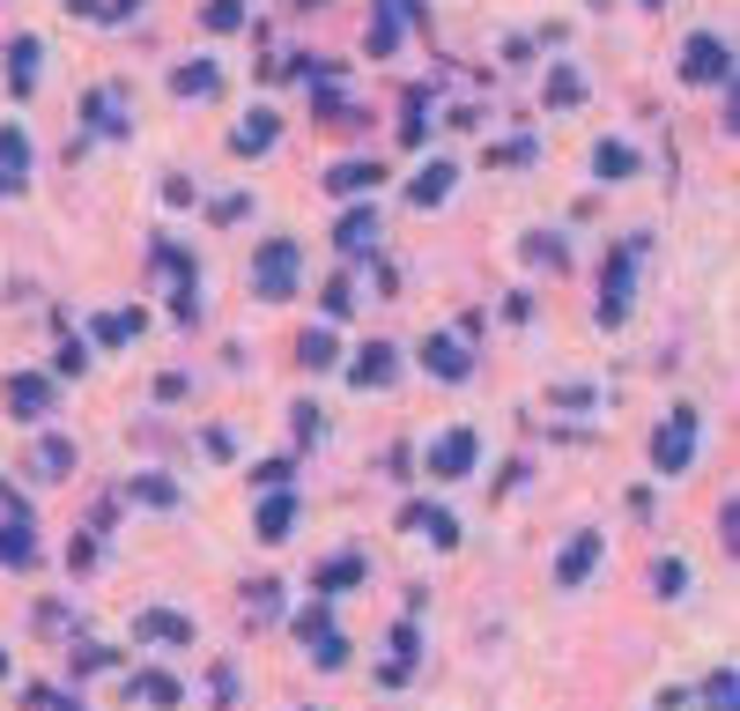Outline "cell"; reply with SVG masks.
Here are the masks:
<instances>
[{
  "instance_id": "obj_1",
  "label": "cell",
  "mask_w": 740,
  "mask_h": 711,
  "mask_svg": "<svg viewBox=\"0 0 740 711\" xmlns=\"http://www.w3.org/2000/svg\"><path fill=\"white\" fill-rule=\"evenodd\" d=\"M252 290L267 296V304H282V296L296 290V245H289V238H267V245H259V259H252Z\"/></svg>"
},
{
  "instance_id": "obj_2",
  "label": "cell",
  "mask_w": 740,
  "mask_h": 711,
  "mask_svg": "<svg viewBox=\"0 0 740 711\" xmlns=\"http://www.w3.org/2000/svg\"><path fill=\"white\" fill-rule=\"evenodd\" d=\"M689 460H697V408H674V422L659 430V445H652V467L659 474H681Z\"/></svg>"
},
{
  "instance_id": "obj_3",
  "label": "cell",
  "mask_w": 740,
  "mask_h": 711,
  "mask_svg": "<svg viewBox=\"0 0 740 711\" xmlns=\"http://www.w3.org/2000/svg\"><path fill=\"white\" fill-rule=\"evenodd\" d=\"M681 75H689V82H733V45L711 38V30H703V38H689V52H681Z\"/></svg>"
},
{
  "instance_id": "obj_4",
  "label": "cell",
  "mask_w": 740,
  "mask_h": 711,
  "mask_svg": "<svg viewBox=\"0 0 740 711\" xmlns=\"http://www.w3.org/2000/svg\"><path fill=\"white\" fill-rule=\"evenodd\" d=\"M8 416L44 422V416H52V378H44V371H15V378H8Z\"/></svg>"
},
{
  "instance_id": "obj_5",
  "label": "cell",
  "mask_w": 740,
  "mask_h": 711,
  "mask_svg": "<svg viewBox=\"0 0 740 711\" xmlns=\"http://www.w3.org/2000/svg\"><path fill=\"white\" fill-rule=\"evenodd\" d=\"M629 267H637V245H622L615 259H608V290H600V319H608V327L629 319Z\"/></svg>"
},
{
  "instance_id": "obj_6",
  "label": "cell",
  "mask_w": 740,
  "mask_h": 711,
  "mask_svg": "<svg viewBox=\"0 0 740 711\" xmlns=\"http://www.w3.org/2000/svg\"><path fill=\"white\" fill-rule=\"evenodd\" d=\"M600 548H608V542L585 526V534H577V542L556 556V586H585V579H592V563H600Z\"/></svg>"
},
{
  "instance_id": "obj_7",
  "label": "cell",
  "mask_w": 740,
  "mask_h": 711,
  "mask_svg": "<svg viewBox=\"0 0 740 711\" xmlns=\"http://www.w3.org/2000/svg\"><path fill=\"white\" fill-rule=\"evenodd\" d=\"M422 371H430V378H467V371H474V356H467V341L430 334V341H422Z\"/></svg>"
},
{
  "instance_id": "obj_8",
  "label": "cell",
  "mask_w": 740,
  "mask_h": 711,
  "mask_svg": "<svg viewBox=\"0 0 740 711\" xmlns=\"http://www.w3.org/2000/svg\"><path fill=\"white\" fill-rule=\"evenodd\" d=\"M430 467H437L445 482H459V474L474 467V430H445V437L430 445Z\"/></svg>"
},
{
  "instance_id": "obj_9",
  "label": "cell",
  "mask_w": 740,
  "mask_h": 711,
  "mask_svg": "<svg viewBox=\"0 0 740 711\" xmlns=\"http://www.w3.org/2000/svg\"><path fill=\"white\" fill-rule=\"evenodd\" d=\"M133 637H149V645H193V623L170 615V608H141L133 615Z\"/></svg>"
},
{
  "instance_id": "obj_10",
  "label": "cell",
  "mask_w": 740,
  "mask_h": 711,
  "mask_svg": "<svg viewBox=\"0 0 740 711\" xmlns=\"http://www.w3.org/2000/svg\"><path fill=\"white\" fill-rule=\"evenodd\" d=\"M296 637L311 645V660H319V668H341V660H348V645H341V630H333L327 615H304V623H296Z\"/></svg>"
},
{
  "instance_id": "obj_11",
  "label": "cell",
  "mask_w": 740,
  "mask_h": 711,
  "mask_svg": "<svg viewBox=\"0 0 740 711\" xmlns=\"http://www.w3.org/2000/svg\"><path fill=\"white\" fill-rule=\"evenodd\" d=\"M333 245L348 252V259H363V252L378 245V215H370V208H348L341 223H333Z\"/></svg>"
},
{
  "instance_id": "obj_12",
  "label": "cell",
  "mask_w": 740,
  "mask_h": 711,
  "mask_svg": "<svg viewBox=\"0 0 740 711\" xmlns=\"http://www.w3.org/2000/svg\"><path fill=\"white\" fill-rule=\"evenodd\" d=\"M141 327H149L141 304H133V312H97V319H89V341H112V348H119V341H141Z\"/></svg>"
},
{
  "instance_id": "obj_13",
  "label": "cell",
  "mask_w": 740,
  "mask_h": 711,
  "mask_svg": "<svg viewBox=\"0 0 740 711\" xmlns=\"http://www.w3.org/2000/svg\"><path fill=\"white\" fill-rule=\"evenodd\" d=\"M393 371H400V356H393L385 341H370V348H356V364H348V378H356V385H385Z\"/></svg>"
},
{
  "instance_id": "obj_14",
  "label": "cell",
  "mask_w": 740,
  "mask_h": 711,
  "mask_svg": "<svg viewBox=\"0 0 740 711\" xmlns=\"http://www.w3.org/2000/svg\"><path fill=\"white\" fill-rule=\"evenodd\" d=\"M289 526H296V497H289V490H275V497L259 504V542H267V548L289 542Z\"/></svg>"
},
{
  "instance_id": "obj_15",
  "label": "cell",
  "mask_w": 740,
  "mask_h": 711,
  "mask_svg": "<svg viewBox=\"0 0 740 711\" xmlns=\"http://www.w3.org/2000/svg\"><path fill=\"white\" fill-rule=\"evenodd\" d=\"M275 134H282V119H275V112H252V119L230 134V149H238V156H259V149H275Z\"/></svg>"
},
{
  "instance_id": "obj_16",
  "label": "cell",
  "mask_w": 740,
  "mask_h": 711,
  "mask_svg": "<svg viewBox=\"0 0 740 711\" xmlns=\"http://www.w3.org/2000/svg\"><path fill=\"white\" fill-rule=\"evenodd\" d=\"M408 526H414V534H430L437 548H452V542H459L452 511H437V504H408Z\"/></svg>"
},
{
  "instance_id": "obj_17",
  "label": "cell",
  "mask_w": 740,
  "mask_h": 711,
  "mask_svg": "<svg viewBox=\"0 0 740 711\" xmlns=\"http://www.w3.org/2000/svg\"><path fill=\"white\" fill-rule=\"evenodd\" d=\"M170 89H178V97H215L222 75H215V60H186V67L170 75Z\"/></svg>"
},
{
  "instance_id": "obj_18",
  "label": "cell",
  "mask_w": 740,
  "mask_h": 711,
  "mask_svg": "<svg viewBox=\"0 0 740 711\" xmlns=\"http://www.w3.org/2000/svg\"><path fill=\"white\" fill-rule=\"evenodd\" d=\"M445 193H452V164H430V170H422V178L408 186V201H414V208H437Z\"/></svg>"
},
{
  "instance_id": "obj_19",
  "label": "cell",
  "mask_w": 740,
  "mask_h": 711,
  "mask_svg": "<svg viewBox=\"0 0 740 711\" xmlns=\"http://www.w3.org/2000/svg\"><path fill=\"white\" fill-rule=\"evenodd\" d=\"M378 178H385L378 164H333V170H327V186H333V193H370Z\"/></svg>"
},
{
  "instance_id": "obj_20",
  "label": "cell",
  "mask_w": 740,
  "mask_h": 711,
  "mask_svg": "<svg viewBox=\"0 0 740 711\" xmlns=\"http://www.w3.org/2000/svg\"><path fill=\"white\" fill-rule=\"evenodd\" d=\"M8 82H15V89L38 82V38H15V45H8Z\"/></svg>"
},
{
  "instance_id": "obj_21",
  "label": "cell",
  "mask_w": 740,
  "mask_h": 711,
  "mask_svg": "<svg viewBox=\"0 0 740 711\" xmlns=\"http://www.w3.org/2000/svg\"><path fill=\"white\" fill-rule=\"evenodd\" d=\"M30 556H38V534H30V519L0 526V563H30Z\"/></svg>"
},
{
  "instance_id": "obj_22",
  "label": "cell",
  "mask_w": 740,
  "mask_h": 711,
  "mask_svg": "<svg viewBox=\"0 0 740 711\" xmlns=\"http://www.w3.org/2000/svg\"><path fill=\"white\" fill-rule=\"evenodd\" d=\"M296 356H304V371H333V364H341V341L319 327V334H304V348H296Z\"/></svg>"
},
{
  "instance_id": "obj_23",
  "label": "cell",
  "mask_w": 740,
  "mask_h": 711,
  "mask_svg": "<svg viewBox=\"0 0 740 711\" xmlns=\"http://www.w3.org/2000/svg\"><path fill=\"white\" fill-rule=\"evenodd\" d=\"M592 170H600V178H629V170H637V156H629L622 141H600V149H592Z\"/></svg>"
},
{
  "instance_id": "obj_24",
  "label": "cell",
  "mask_w": 740,
  "mask_h": 711,
  "mask_svg": "<svg viewBox=\"0 0 740 711\" xmlns=\"http://www.w3.org/2000/svg\"><path fill=\"white\" fill-rule=\"evenodd\" d=\"M703 704H711V711H740V674L718 668V674H711V689H703Z\"/></svg>"
},
{
  "instance_id": "obj_25",
  "label": "cell",
  "mask_w": 740,
  "mask_h": 711,
  "mask_svg": "<svg viewBox=\"0 0 740 711\" xmlns=\"http://www.w3.org/2000/svg\"><path fill=\"white\" fill-rule=\"evenodd\" d=\"M133 689H141V704H156V711H170V704H178V697H186V689H178L170 674H141Z\"/></svg>"
},
{
  "instance_id": "obj_26",
  "label": "cell",
  "mask_w": 740,
  "mask_h": 711,
  "mask_svg": "<svg viewBox=\"0 0 740 711\" xmlns=\"http://www.w3.org/2000/svg\"><path fill=\"white\" fill-rule=\"evenodd\" d=\"M356 579H363V563H356V556H333L327 571H319V593H348Z\"/></svg>"
},
{
  "instance_id": "obj_27",
  "label": "cell",
  "mask_w": 740,
  "mask_h": 711,
  "mask_svg": "<svg viewBox=\"0 0 740 711\" xmlns=\"http://www.w3.org/2000/svg\"><path fill=\"white\" fill-rule=\"evenodd\" d=\"M133 504H156V511H170V504H178V490H170L164 474H141V482H133Z\"/></svg>"
},
{
  "instance_id": "obj_28",
  "label": "cell",
  "mask_w": 740,
  "mask_h": 711,
  "mask_svg": "<svg viewBox=\"0 0 740 711\" xmlns=\"http://www.w3.org/2000/svg\"><path fill=\"white\" fill-rule=\"evenodd\" d=\"M652 586L666 593V600H681V593H689V563H659V571H652Z\"/></svg>"
},
{
  "instance_id": "obj_29",
  "label": "cell",
  "mask_w": 740,
  "mask_h": 711,
  "mask_svg": "<svg viewBox=\"0 0 740 711\" xmlns=\"http://www.w3.org/2000/svg\"><path fill=\"white\" fill-rule=\"evenodd\" d=\"M245 23V0H207V30H238Z\"/></svg>"
},
{
  "instance_id": "obj_30",
  "label": "cell",
  "mask_w": 740,
  "mask_h": 711,
  "mask_svg": "<svg viewBox=\"0 0 740 711\" xmlns=\"http://www.w3.org/2000/svg\"><path fill=\"white\" fill-rule=\"evenodd\" d=\"M67 460H75L67 437H44V445H38V474H67Z\"/></svg>"
},
{
  "instance_id": "obj_31",
  "label": "cell",
  "mask_w": 740,
  "mask_h": 711,
  "mask_svg": "<svg viewBox=\"0 0 740 711\" xmlns=\"http://www.w3.org/2000/svg\"><path fill=\"white\" fill-rule=\"evenodd\" d=\"M0 164H15V178H23V164H30V141H23L15 126H0Z\"/></svg>"
},
{
  "instance_id": "obj_32",
  "label": "cell",
  "mask_w": 740,
  "mask_h": 711,
  "mask_svg": "<svg viewBox=\"0 0 740 711\" xmlns=\"http://www.w3.org/2000/svg\"><path fill=\"white\" fill-rule=\"evenodd\" d=\"M718 542H726V556H740V504L718 511Z\"/></svg>"
},
{
  "instance_id": "obj_33",
  "label": "cell",
  "mask_w": 740,
  "mask_h": 711,
  "mask_svg": "<svg viewBox=\"0 0 740 711\" xmlns=\"http://www.w3.org/2000/svg\"><path fill=\"white\" fill-rule=\"evenodd\" d=\"M526 259H548V267H563V245H556V238H526Z\"/></svg>"
},
{
  "instance_id": "obj_34",
  "label": "cell",
  "mask_w": 740,
  "mask_h": 711,
  "mask_svg": "<svg viewBox=\"0 0 740 711\" xmlns=\"http://www.w3.org/2000/svg\"><path fill=\"white\" fill-rule=\"evenodd\" d=\"M75 668L97 674V668H112V652H104V645H82V652H75Z\"/></svg>"
},
{
  "instance_id": "obj_35",
  "label": "cell",
  "mask_w": 740,
  "mask_h": 711,
  "mask_svg": "<svg viewBox=\"0 0 740 711\" xmlns=\"http://www.w3.org/2000/svg\"><path fill=\"white\" fill-rule=\"evenodd\" d=\"M548 97H556V104H577V75H571V67H563V75L548 82Z\"/></svg>"
},
{
  "instance_id": "obj_36",
  "label": "cell",
  "mask_w": 740,
  "mask_h": 711,
  "mask_svg": "<svg viewBox=\"0 0 740 711\" xmlns=\"http://www.w3.org/2000/svg\"><path fill=\"white\" fill-rule=\"evenodd\" d=\"M0 682H8V652H0Z\"/></svg>"
}]
</instances>
